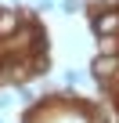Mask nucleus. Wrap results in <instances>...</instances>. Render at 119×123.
<instances>
[{
  "label": "nucleus",
  "instance_id": "obj_4",
  "mask_svg": "<svg viewBox=\"0 0 119 123\" xmlns=\"http://www.w3.org/2000/svg\"><path fill=\"white\" fill-rule=\"evenodd\" d=\"M18 25H22V11L18 7H0V40L18 36Z\"/></svg>",
  "mask_w": 119,
  "mask_h": 123
},
{
  "label": "nucleus",
  "instance_id": "obj_2",
  "mask_svg": "<svg viewBox=\"0 0 119 123\" xmlns=\"http://www.w3.org/2000/svg\"><path fill=\"white\" fill-rule=\"evenodd\" d=\"M94 36H119V7H97L90 15Z\"/></svg>",
  "mask_w": 119,
  "mask_h": 123
},
{
  "label": "nucleus",
  "instance_id": "obj_8",
  "mask_svg": "<svg viewBox=\"0 0 119 123\" xmlns=\"http://www.w3.org/2000/svg\"><path fill=\"white\" fill-rule=\"evenodd\" d=\"M65 83H69V87H76V83H79V73H72V69H69V73H65Z\"/></svg>",
  "mask_w": 119,
  "mask_h": 123
},
{
  "label": "nucleus",
  "instance_id": "obj_7",
  "mask_svg": "<svg viewBox=\"0 0 119 123\" xmlns=\"http://www.w3.org/2000/svg\"><path fill=\"white\" fill-rule=\"evenodd\" d=\"M4 109H11V94H7V91H0V112H4Z\"/></svg>",
  "mask_w": 119,
  "mask_h": 123
},
{
  "label": "nucleus",
  "instance_id": "obj_11",
  "mask_svg": "<svg viewBox=\"0 0 119 123\" xmlns=\"http://www.w3.org/2000/svg\"><path fill=\"white\" fill-rule=\"evenodd\" d=\"M0 123H7V119H4V116H0Z\"/></svg>",
  "mask_w": 119,
  "mask_h": 123
},
{
  "label": "nucleus",
  "instance_id": "obj_10",
  "mask_svg": "<svg viewBox=\"0 0 119 123\" xmlns=\"http://www.w3.org/2000/svg\"><path fill=\"white\" fill-rule=\"evenodd\" d=\"M90 123H108V119H105L101 112H94V116H90Z\"/></svg>",
  "mask_w": 119,
  "mask_h": 123
},
{
  "label": "nucleus",
  "instance_id": "obj_3",
  "mask_svg": "<svg viewBox=\"0 0 119 123\" xmlns=\"http://www.w3.org/2000/svg\"><path fill=\"white\" fill-rule=\"evenodd\" d=\"M90 76L97 80V83H112L115 76H119V54H94L90 58Z\"/></svg>",
  "mask_w": 119,
  "mask_h": 123
},
{
  "label": "nucleus",
  "instance_id": "obj_6",
  "mask_svg": "<svg viewBox=\"0 0 119 123\" xmlns=\"http://www.w3.org/2000/svg\"><path fill=\"white\" fill-rule=\"evenodd\" d=\"M62 11H65V15H76V11H79V0H62Z\"/></svg>",
  "mask_w": 119,
  "mask_h": 123
},
{
  "label": "nucleus",
  "instance_id": "obj_9",
  "mask_svg": "<svg viewBox=\"0 0 119 123\" xmlns=\"http://www.w3.org/2000/svg\"><path fill=\"white\" fill-rule=\"evenodd\" d=\"M97 7H119V0H97Z\"/></svg>",
  "mask_w": 119,
  "mask_h": 123
},
{
  "label": "nucleus",
  "instance_id": "obj_1",
  "mask_svg": "<svg viewBox=\"0 0 119 123\" xmlns=\"http://www.w3.org/2000/svg\"><path fill=\"white\" fill-rule=\"evenodd\" d=\"M29 65H25V54H7L0 58V83H29Z\"/></svg>",
  "mask_w": 119,
  "mask_h": 123
},
{
  "label": "nucleus",
  "instance_id": "obj_5",
  "mask_svg": "<svg viewBox=\"0 0 119 123\" xmlns=\"http://www.w3.org/2000/svg\"><path fill=\"white\" fill-rule=\"evenodd\" d=\"M97 51L101 54H119V36H97Z\"/></svg>",
  "mask_w": 119,
  "mask_h": 123
}]
</instances>
